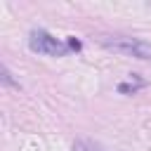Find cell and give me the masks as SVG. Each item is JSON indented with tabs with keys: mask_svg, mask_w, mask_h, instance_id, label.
<instances>
[{
	"mask_svg": "<svg viewBox=\"0 0 151 151\" xmlns=\"http://www.w3.org/2000/svg\"><path fill=\"white\" fill-rule=\"evenodd\" d=\"M101 45L113 50V52L134 57V59H151V42H144V40H134V38H101Z\"/></svg>",
	"mask_w": 151,
	"mask_h": 151,
	"instance_id": "6da1fadb",
	"label": "cell"
},
{
	"mask_svg": "<svg viewBox=\"0 0 151 151\" xmlns=\"http://www.w3.org/2000/svg\"><path fill=\"white\" fill-rule=\"evenodd\" d=\"M28 47H31L33 52L47 54V57H64V54L68 52V47H66L61 40H57L54 35H50V33L42 31V28L31 31V35H28Z\"/></svg>",
	"mask_w": 151,
	"mask_h": 151,
	"instance_id": "7a4b0ae2",
	"label": "cell"
},
{
	"mask_svg": "<svg viewBox=\"0 0 151 151\" xmlns=\"http://www.w3.org/2000/svg\"><path fill=\"white\" fill-rule=\"evenodd\" d=\"M144 85H146V83H144L139 76H134V73H132V78H130V80L118 83V92H120V94H134V92H137V90H142Z\"/></svg>",
	"mask_w": 151,
	"mask_h": 151,
	"instance_id": "3957f363",
	"label": "cell"
},
{
	"mask_svg": "<svg viewBox=\"0 0 151 151\" xmlns=\"http://www.w3.org/2000/svg\"><path fill=\"white\" fill-rule=\"evenodd\" d=\"M76 151H104L99 144H94V142H90V139H83V142H76V146H73Z\"/></svg>",
	"mask_w": 151,
	"mask_h": 151,
	"instance_id": "277c9868",
	"label": "cell"
},
{
	"mask_svg": "<svg viewBox=\"0 0 151 151\" xmlns=\"http://www.w3.org/2000/svg\"><path fill=\"white\" fill-rule=\"evenodd\" d=\"M0 73H2V83H5V85H12V87H19V83H17L14 78H12V73H9V68H7V66H2V68H0Z\"/></svg>",
	"mask_w": 151,
	"mask_h": 151,
	"instance_id": "5b68a950",
	"label": "cell"
},
{
	"mask_svg": "<svg viewBox=\"0 0 151 151\" xmlns=\"http://www.w3.org/2000/svg\"><path fill=\"white\" fill-rule=\"evenodd\" d=\"M66 47H68L71 52H78V50H83V42H80V40H76L73 35H68V38H66Z\"/></svg>",
	"mask_w": 151,
	"mask_h": 151,
	"instance_id": "8992f818",
	"label": "cell"
}]
</instances>
